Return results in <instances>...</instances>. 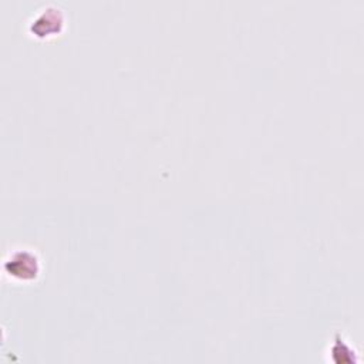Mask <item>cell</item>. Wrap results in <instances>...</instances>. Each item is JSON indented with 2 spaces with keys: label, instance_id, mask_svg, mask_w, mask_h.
<instances>
[{
  "label": "cell",
  "instance_id": "cell-2",
  "mask_svg": "<svg viewBox=\"0 0 364 364\" xmlns=\"http://www.w3.org/2000/svg\"><path fill=\"white\" fill-rule=\"evenodd\" d=\"M67 24V14L55 3L40 6L27 20L26 28L28 36L38 40H48L60 36Z\"/></svg>",
  "mask_w": 364,
  "mask_h": 364
},
{
  "label": "cell",
  "instance_id": "cell-1",
  "mask_svg": "<svg viewBox=\"0 0 364 364\" xmlns=\"http://www.w3.org/2000/svg\"><path fill=\"white\" fill-rule=\"evenodd\" d=\"M1 270L4 277H7L10 282L28 284L40 277L43 263L36 249L28 246H16L4 255Z\"/></svg>",
  "mask_w": 364,
  "mask_h": 364
},
{
  "label": "cell",
  "instance_id": "cell-3",
  "mask_svg": "<svg viewBox=\"0 0 364 364\" xmlns=\"http://www.w3.org/2000/svg\"><path fill=\"white\" fill-rule=\"evenodd\" d=\"M327 361L333 364H357L360 363L358 351L354 344L340 331H336L326 350Z\"/></svg>",
  "mask_w": 364,
  "mask_h": 364
}]
</instances>
